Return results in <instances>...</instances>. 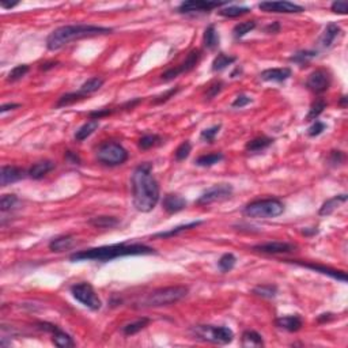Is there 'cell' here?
Instances as JSON below:
<instances>
[{
    "instance_id": "1",
    "label": "cell",
    "mask_w": 348,
    "mask_h": 348,
    "mask_svg": "<svg viewBox=\"0 0 348 348\" xmlns=\"http://www.w3.org/2000/svg\"><path fill=\"white\" fill-rule=\"evenodd\" d=\"M132 199L139 212H150L159 202V185L152 176V165L145 162L132 174Z\"/></svg>"
},
{
    "instance_id": "2",
    "label": "cell",
    "mask_w": 348,
    "mask_h": 348,
    "mask_svg": "<svg viewBox=\"0 0 348 348\" xmlns=\"http://www.w3.org/2000/svg\"><path fill=\"white\" fill-rule=\"evenodd\" d=\"M147 255H155V250L143 244H115L76 252L70 256V260L73 263L76 261H110L119 257H125V256Z\"/></svg>"
},
{
    "instance_id": "3",
    "label": "cell",
    "mask_w": 348,
    "mask_h": 348,
    "mask_svg": "<svg viewBox=\"0 0 348 348\" xmlns=\"http://www.w3.org/2000/svg\"><path fill=\"white\" fill-rule=\"evenodd\" d=\"M113 29L104 26H95V25H66L53 30L47 38V48L49 51H59L70 42L78 41L82 38H90V37L104 36L110 34Z\"/></svg>"
},
{
    "instance_id": "4",
    "label": "cell",
    "mask_w": 348,
    "mask_h": 348,
    "mask_svg": "<svg viewBox=\"0 0 348 348\" xmlns=\"http://www.w3.org/2000/svg\"><path fill=\"white\" fill-rule=\"evenodd\" d=\"M188 287L185 286H170L162 287L151 291L144 298L136 303V307H161L169 306L184 299L188 295Z\"/></svg>"
},
{
    "instance_id": "5",
    "label": "cell",
    "mask_w": 348,
    "mask_h": 348,
    "mask_svg": "<svg viewBox=\"0 0 348 348\" xmlns=\"http://www.w3.org/2000/svg\"><path fill=\"white\" fill-rule=\"evenodd\" d=\"M284 211V204L278 199H264L252 202L244 208V213L248 218L272 219L278 218Z\"/></svg>"
},
{
    "instance_id": "6",
    "label": "cell",
    "mask_w": 348,
    "mask_h": 348,
    "mask_svg": "<svg viewBox=\"0 0 348 348\" xmlns=\"http://www.w3.org/2000/svg\"><path fill=\"white\" fill-rule=\"evenodd\" d=\"M195 339L212 344H229L233 342L234 333L227 327H215V325H196L191 329Z\"/></svg>"
},
{
    "instance_id": "7",
    "label": "cell",
    "mask_w": 348,
    "mask_h": 348,
    "mask_svg": "<svg viewBox=\"0 0 348 348\" xmlns=\"http://www.w3.org/2000/svg\"><path fill=\"white\" fill-rule=\"evenodd\" d=\"M97 159L106 166H119L128 159V151L116 141H106L97 150Z\"/></svg>"
},
{
    "instance_id": "8",
    "label": "cell",
    "mask_w": 348,
    "mask_h": 348,
    "mask_svg": "<svg viewBox=\"0 0 348 348\" xmlns=\"http://www.w3.org/2000/svg\"><path fill=\"white\" fill-rule=\"evenodd\" d=\"M71 294L72 296L79 301L83 306L88 307L90 310H99L102 306V302L97 295V292L94 290V287L90 283H78L71 287Z\"/></svg>"
},
{
    "instance_id": "9",
    "label": "cell",
    "mask_w": 348,
    "mask_h": 348,
    "mask_svg": "<svg viewBox=\"0 0 348 348\" xmlns=\"http://www.w3.org/2000/svg\"><path fill=\"white\" fill-rule=\"evenodd\" d=\"M200 59H202V51H200V49H195L192 52H189L188 53L187 59H185L181 64H178V66L174 68L167 70L165 73H162V80H163V82H169V80H173V79L177 78V76L181 75V73H187L189 72V71H192L193 68L198 66Z\"/></svg>"
},
{
    "instance_id": "10",
    "label": "cell",
    "mask_w": 348,
    "mask_h": 348,
    "mask_svg": "<svg viewBox=\"0 0 348 348\" xmlns=\"http://www.w3.org/2000/svg\"><path fill=\"white\" fill-rule=\"evenodd\" d=\"M233 187L230 184L213 185L196 200V204L198 206H209V204L216 203V202H222V200L229 199L233 195Z\"/></svg>"
},
{
    "instance_id": "11",
    "label": "cell",
    "mask_w": 348,
    "mask_h": 348,
    "mask_svg": "<svg viewBox=\"0 0 348 348\" xmlns=\"http://www.w3.org/2000/svg\"><path fill=\"white\" fill-rule=\"evenodd\" d=\"M227 5L226 1H207V0H191L184 1L177 8L180 14H206L212 11L213 8Z\"/></svg>"
},
{
    "instance_id": "12",
    "label": "cell",
    "mask_w": 348,
    "mask_h": 348,
    "mask_svg": "<svg viewBox=\"0 0 348 348\" xmlns=\"http://www.w3.org/2000/svg\"><path fill=\"white\" fill-rule=\"evenodd\" d=\"M331 86V75L325 70H316L309 75L306 80V87L316 94H322Z\"/></svg>"
},
{
    "instance_id": "13",
    "label": "cell",
    "mask_w": 348,
    "mask_h": 348,
    "mask_svg": "<svg viewBox=\"0 0 348 348\" xmlns=\"http://www.w3.org/2000/svg\"><path fill=\"white\" fill-rule=\"evenodd\" d=\"M259 8L265 12H278V14H292L302 12L303 7L291 1H261Z\"/></svg>"
},
{
    "instance_id": "14",
    "label": "cell",
    "mask_w": 348,
    "mask_h": 348,
    "mask_svg": "<svg viewBox=\"0 0 348 348\" xmlns=\"http://www.w3.org/2000/svg\"><path fill=\"white\" fill-rule=\"evenodd\" d=\"M295 249V245L288 244V242H267V244H260L253 246V250L260 252V253H267V255H281V253H291Z\"/></svg>"
},
{
    "instance_id": "15",
    "label": "cell",
    "mask_w": 348,
    "mask_h": 348,
    "mask_svg": "<svg viewBox=\"0 0 348 348\" xmlns=\"http://www.w3.org/2000/svg\"><path fill=\"white\" fill-rule=\"evenodd\" d=\"M25 177V172L16 166H3L0 170V185L7 187L10 184L18 182Z\"/></svg>"
},
{
    "instance_id": "16",
    "label": "cell",
    "mask_w": 348,
    "mask_h": 348,
    "mask_svg": "<svg viewBox=\"0 0 348 348\" xmlns=\"http://www.w3.org/2000/svg\"><path fill=\"white\" fill-rule=\"evenodd\" d=\"M162 206H163V209L167 213H177L187 207V200L182 198V196H180V195L169 193V195H166L163 198Z\"/></svg>"
},
{
    "instance_id": "17",
    "label": "cell",
    "mask_w": 348,
    "mask_h": 348,
    "mask_svg": "<svg viewBox=\"0 0 348 348\" xmlns=\"http://www.w3.org/2000/svg\"><path fill=\"white\" fill-rule=\"evenodd\" d=\"M295 264L301 265V267H303V268H307V270L316 271V272H320V274H324V275L331 276V278H333V279L343 281V283H346V281H347V275H346V272H343V271L332 270V268L325 267V265L307 264V263H299V261H295Z\"/></svg>"
},
{
    "instance_id": "18",
    "label": "cell",
    "mask_w": 348,
    "mask_h": 348,
    "mask_svg": "<svg viewBox=\"0 0 348 348\" xmlns=\"http://www.w3.org/2000/svg\"><path fill=\"white\" fill-rule=\"evenodd\" d=\"M340 34H342L340 26L336 25V23H329V25L325 27V30H324V33L321 34V37H320V40H318L320 47H321L322 49L331 48L333 45V42L336 41V38H338Z\"/></svg>"
},
{
    "instance_id": "19",
    "label": "cell",
    "mask_w": 348,
    "mask_h": 348,
    "mask_svg": "<svg viewBox=\"0 0 348 348\" xmlns=\"http://www.w3.org/2000/svg\"><path fill=\"white\" fill-rule=\"evenodd\" d=\"M291 76V70L290 68H270V70H265L260 73V78L265 82H284Z\"/></svg>"
},
{
    "instance_id": "20",
    "label": "cell",
    "mask_w": 348,
    "mask_h": 348,
    "mask_svg": "<svg viewBox=\"0 0 348 348\" xmlns=\"http://www.w3.org/2000/svg\"><path fill=\"white\" fill-rule=\"evenodd\" d=\"M276 327H279L280 329H284L287 332H298L303 325L302 318L299 316H281L275 320Z\"/></svg>"
},
{
    "instance_id": "21",
    "label": "cell",
    "mask_w": 348,
    "mask_h": 348,
    "mask_svg": "<svg viewBox=\"0 0 348 348\" xmlns=\"http://www.w3.org/2000/svg\"><path fill=\"white\" fill-rule=\"evenodd\" d=\"M55 166H56V165H55V162L52 161L37 162V163H34V165L29 169L27 174H29V177L33 178V180H41V178H44V177L47 176L48 173L52 172L53 169H55Z\"/></svg>"
},
{
    "instance_id": "22",
    "label": "cell",
    "mask_w": 348,
    "mask_h": 348,
    "mask_svg": "<svg viewBox=\"0 0 348 348\" xmlns=\"http://www.w3.org/2000/svg\"><path fill=\"white\" fill-rule=\"evenodd\" d=\"M75 242L72 235H60V237H56L53 238L51 242H49V249L52 252H56V253H60V252H64V250H68Z\"/></svg>"
},
{
    "instance_id": "23",
    "label": "cell",
    "mask_w": 348,
    "mask_h": 348,
    "mask_svg": "<svg viewBox=\"0 0 348 348\" xmlns=\"http://www.w3.org/2000/svg\"><path fill=\"white\" fill-rule=\"evenodd\" d=\"M346 202H347V195H346V193H344V195H339V196H333L332 199H329V200H327L325 203L322 204L318 213H320L321 216H328V215H331L335 209H338L340 204L346 203Z\"/></svg>"
},
{
    "instance_id": "24",
    "label": "cell",
    "mask_w": 348,
    "mask_h": 348,
    "mask_svg": "<svg viewBox=\"0 0 348 348\" xmlns=\"http://www.w3.org/2000/svg\"><path fill=\"white\" fill-rule=\"evenodd\" d=\"M219 42H220V38H219L218 31H216V29H215L213 25H209V26L204 30V34H203L204 47L207 48L208 51H215V49L219 47Z\"/></svg>"
},
{
    "instance_id": "25",
    "label": "cell",
    "mask_w": 348,
    "mask_h": 348,
    "mask_svg": "<svg viewBox=\"0 0 348 348\" xmlns=\"http://www.w3.org/2000/svg\"><path fill=\"white\" fill-rule=\"evenodd\" d=\"M241 344H242V347L245 348L263 347V346H264V340L261 338L260 333H257L256 331H245V332L242 333Z\"/></svg>"
},
{
    "instance_id": "26",
    "label": "cell",
    "mask_w": 348,
    "mask_h": 348,
    "mask_svg": "<svg viewBox=\"0 0 348 348\" xmlns=\"http://www.w3.org/2000/svg\"><path fill=\"white\" fill-rule=\"evenodd\" d=\"M99 127V121L98 120H90V121H87V123H84L80 128H78V131L75 132V139L78 141H83L87 139L88 136H91L95 132V131L98 130Z\"/></svg>"
},
{
    "instance_id": "27",
    "label": "cell",
    "mask_w": 348,
    "mask_h": 348,
    "mask_svg": "<svg viewBox=\"0 0 348 348\" xmlns=\"http://www.w3.org/2000/svg\"><path fill=\"white\" fill-rule=\"evenodd\" d=\"M202 223H203L202 220H195V222H191V223L177 226V227H174V229H172V230H169V231L156 233L154 237H155V238H170V237H176V235H178V234L182 233V231H187V230L195 229V227H198V226H200Z\"/></svg>"
},
{
    "instance_id": "28",
    "label": "cell",
    "mask_w": 348,
    "mask_h": 348,
    "mask_svg": "<svg viewBox=\"0 0 348 348\" xmlns=\"http://www.w3.org/2000/svg\"><path fill=\"white\" fill-rule=\"evenodd\" d=\"M52 343L59 348H71L75 346V342L68 333L63 332L62 329H56L52 333Z\"/></svg>"
},
{
    "instance_id": "29",
    "label": "cell",
    "mask_w": 348,
    "mask_h": 348,
    "mask_svg": "<svg viewBox=\"0 0 348 348\" xmlns=\"http://www.w3.org/2000/svg\"><path fill=\"white\" fill-rule=\"evenodd\" d=\"M148 324H150V318L141 317L134 322L125 324L124 327L121 328V331H123L125 336H132V335H136L138 332H140L141 329H144Z\"/></svg>"
},
{
    "instance_id": "30",
    "label": "cell",
    "mask_w": 348,
    "mask_h": 348,
    "mask_svg": "<svg viewBox=\"0 0 348 348\" xmlns=\"http://www.w3.org/2000/svg\"><path fill=\"white\" fill-rule=\"evenodd\" d=\"M104 83H105L104 79L98 78V76H94V78H90L88 80H86V82L80 86L79 91L83 94V95H86V97H88L90 94L98 91L99 88L104 86Z\"/></svg>"
},
{
    "instance_id": "31",
    "label": "cell",
    "mask_w": 348,
    "mask_h": 348,
    "mask_svg": "<svg viewBox=\"0 0 348 348\" xmlns=\"http://www.w3.org/2000/svg\"><path fill=\"white\" fill-rule=\"evenodd\" d=\"M88 223L98 229H112L120 223V220L115 216H95L90 219Z\"/></svg>"
},
{
    "instance_id": "32",
    "label": "cell",
    "mask_w": 348,
    "mask_h": 348,
    "mask_svg": "<svg viewBox=\"0 0 348 348\" xmlns=\"http://www.w3.org/2000/svg\"><path fill=\"white\" fill-rule=\"evenodd\" d=\"M237 62V58L230 56V55H224V53H219L216 58L213 59L212 62V71L213 72H219L223 71L224 68H227L231 66L233 63Z\"/></svg>"
},
{
    "instance_id": "33",
    "label": "cell",
    "mask_w": 348,
    "mask_h": 348,
    "mask_svg": "<svg viewBox=\"0 0 348 348\" xmlns=\"http://www.w3.org/2000/svg\"><path fill=\"white\" fill-rule=\"evenodd\" d=\"M274 143V139L271 138H256L253 140H250L246 143V150L250 152H260V151L268 148L271 144Z\"/></svg>"
},
{
    "instance_id": "34",
    "label": "cell",
    "mask_w": 348,
    "mask_h": 348,
    "mask_svg": "<svg viewBox=\"0 0 348 348\" xmlns=\"http://www.w3.org/2000/svg\"><path fill=\"white\" fill-rule=\"evenodd\" d=\"M314 58H317V51H299V52H296L295 55L291 56L290 62L303 67V66H306V64L312 62Z\"/></svg>"
},
{
    "instance_id": "35",
    "label": "cell",
    "mask_w": 348,
    "mask_h": 348,
    "mask_svg": "<svg viewBox=\"0 0 348 348\" xmlns=\"http://www.w3.org/2000/svg\"><path fill=\"white\" fill-rule=\"evenodd\" d=\"M224 155L222 152H212V154H207V155L199 156L196 159V165L202 167H209L213 166L215 163L223 161Z\"/></svg>"
},
{
    "instance_id": "36",
    "label": "cell",
    "mask_w": 348,
    "mask_h": 348,
    "mask_svg": "<svg viewBox=\"0 0 348 348\" xmlns=\"http://www.w3.org/2000/svg\"><path fill=\"white\" fill-rule=\"evenodd\" d=\"M250 12L249 7H239V5H227L224 8L219 10V15L226 16V18H237L242 16L245 14Z\"/></svg>"
},
{
    "instance_id": "37",
    "label": "cell",
    "mask_w": 348,
    "mask_h": 348,
    "mask_svg": "<svg viewBox=\"0 0 348 348\" xmlns=\"http://www.w3.org/2000/svg\"><path fill=\"white\" fill-rule=\"evenodd\" d=\"M86 98V95L80 93V91H73V93H68L62 95L59 101L56 102V108H64V106H68V105H72L78 101H82V99Z\"/></svg>"
},
{
    "instance_id": "38",
    "label": "cell",
    "mask_w": 348,
    "mask_h": 348,
    "mask_svg": "<svg viewBox=\"0 0 348 348\" xmlns=\"http://www.w3.org/2000/svg\"><path fill=\"white\" fill-rule=\"evenodd\" d=\"M325 108H327V102L324 99H316L312 104V106H310V109H309V113L306 116V121H316L318 119V116L325 110Z\"/></svg>"
},
{
    "instance_id": "39",
    "label": "cell",
    "mask_w": 348,
    "mask_h": 348,
    "mask_svg": "<svg viewBox=\"0 0 348 348\" xmlns=\"http://www.w3.org/2000/svg\"><path fill=\"white\" fill-rule=\"evenodd\" d=\"M252 292L257 296H261V298H267V299H271L274 298L278 294V287L274 286V284H260V286H256Z\"/></svg>"
},
{
    "instance_id": "40",
    "label": "cell",
    "mask_w": 348,
    "mask_h": 348,
    "mask_svg": "<svg viewBox=\"0 0 348 348\" xmlns=\"http://www.w3.org/2000/svg\"><path fill=\"white\" fill-rule=\"evenodd\" d=\"M256 29V22L255 21H246L241 22L238 25H235L233 29V34L235 38H242L244 36H246L248 33H250L252 30Z\"/></svg>"
},
{
    "instance_id": "41",
    "label": "cell",
    "mask_w": 348,
    "mask_h": 348,
    "mask_svg": "<svg viewBox=\"0 0 348 348\" xmlns=\"http://www.w3.org/2000/svg\"><path fill=\"white\" fill-rule=\"evenodd\" d=\"M235 263H237V259H235V256H234L233 253H224V255L219 259L218 267L219 270L222 271L223 274H226V272H230V271L233 270Z\"/></svg>"
},
{
    "instance_id": "42",
    "label": "cell",
    "mask_w": 348,
    "mask_h": 348,
    "mask_svg": "<svg viewBox=\"0 0 348 348\" xmlns=\"http://www.w3.org/2000/svg\"><path fill=\"white\" fill-rule=\"evenodd\" d=\"M18 203H19V199L16 198L15 195H4L0 199V209L3 212H7V211L14 209L18 206Z\"/></svg>"
},
{
    "instance_id": "43",
    "label": "cell",
    "mask_w": 348,
    "mask_h": 348,
    "mask_svg": "<svg viewBox=\"0 0 348 348\" xmlns=\"http://www.w3.org/2000/svg\"><path fill=\"white\" fill-rule=\"evenodd\" d=\"M29 70H30V67H29L27 64H19V66H16V67H14L11 70L7 80H8V82H16V80L23 78V76L29 72Z\"/></svg>"
},
{
    "instance_id": "44",
    "label": "cell",
    "mask_w": 348,
    "mask_h": 348,
    "mask_svg": "<svg viewBox=\"0 0 348 348\" xmlns=\"http://www.w3.org/2000/svg\"><path fill=\"white\" fill-rule=\"evenodd\" d=\"M161 140L162 139L159 135H154V134H152V135H144L140 140H139V148H141V150H148L151 147L159 144Z\"/></svg>"
},
{
    "instance_id": "45",
    "label": "cell",
    "mask_w": 348,
    "mask_h": 348,
    "mask_svg": "<svg viewBox=\"0 0 348 348\" xmlns=\"http://www.w3.org/2000/svg\"><path fill=\"white\" fill-rule=\"evenodd\" d=\"M191 151H192V144L188 140H185L178 145V148L174 152V156H176L177 161H184V159H187L188 156H189Z\"/></svg>"
},
{
    "instance_id": "46",
    "label": "cell",
    "mask_w": 348,
    "mask_h": 348,
    "mask_svg": "<svg viewBox=\"0 0 348 348\" xmlns=\"http://www.w3.org/2000/svg\"><path fill=\"white\" fill-rule=\"evenodd\" d=\"M219 131H220V124L213 125V127H211V128H207V130L202 131V134H200V139H202L203 141H207V143H212V141L215 140L216 135L219 134Z\"/></svg>"
},
{
    "instance_id": "47",
    "label": "cell",
    "mask_w": 348,
    "mask_h": 348,
    "mask_svg": "<svg viewBox=\"0 0 348 348\" xmlns=\"http://www.w3.org/2000/svg\"><path fill=\"white\" fill-rule=\"evenodd\" d=\"M222 88H223V82H220V80H218V82H213L209 87H207V91H206V98L207 99L215 98V97L222 91Z\"/></svg>"
},
{
    "instance_id": "48",
    "label": "cell",
    "mask_w": 348,
    "mask_h": 348,
    "mask_svg": "<svg viewBox=\"0 0 348 348\" xmlns=\"http://www.w3.org/2000/svg\"><path fill=\"white\" fill-rule=\"evenodd\" d=\"M178 91H180V86H177V87H174V88H170V90H167L166 93L161 94V95L155 97V99H152V104L154 105L163 104V102H166L169 98H172L173 95H176Z\"/></svg>"
},
{
    "instance_id": "49",
    "label": "cell",
    "mask_w": 348,
    "mask_h": 348,
    "mask_svg": "<svg viewBox=\"0 0 348 348\" xmlns=\"http://www.w3.org/2000/svg\"><path fill=\"white\" fill-rule=\"evenodd\" d=\"M325 128H327V125L324 124L322 121H318V120H316L314 123H313V125L307 130V135L312 136V138H314V136H318L321 135L322 132L325 131Z\"/></svg>"
},
{
    "instance_id": "50",
    "label": "cell",
    "mask_w": 348,
    "mask_h": 348,
    "mask_svg": "<svg viewBox=\"0 0 348 348\" xmlns=\"http://www.w3.org/2000/svg\"><path fill=\"white\" fill-rule=\"evenodd\" d=\"M331 10L336 14H347L348 11V3L347 1H342V0H338V1H333L332 5H331Z\"/></svg>"
},
{
    "instance_id": "51",
    "label": "cell",
    "mask_w": 348,
    "mask_h": 348,
    "mask_svg": "<svg viewBox=\"0 0 348 348\" xmlns=\"http://www.w3.org/2000/svg\"><path fill=\"white\" fill-rule=\"evenodd\" d=\"M250 102H252V98H250V97L245 95V94H239L238 97L234 99L231 106H233V108H244L246 105H249Z\"/></svg>"
},
{
    "instance_id": "52",
    "label": "cell",
    "mask_w": 348,
    "mask_h": 348,
    "mask_svg": "<svg viewBox=\"0 0 348 348\" xmlns=\"http://www.w3.org/2000/svg\"><path fill=\"white\" fill-rule=\"evenodd\" d=\"M344 158H346V156H344V154L342 151H332L331 155H329V162L336 166V165H340V163L344 161Z\"/></svg>"
},
{
    "instance_id": "53",
    "label": "cell",
    "mask_w": 348,
    "mask_h": 348,
    "mask_svg": "<svg viewBox=\"0 0 348 348\" xmlns=\"http://www.w3.org/2000/svg\"><path fill=\"white\" fill-rule=\"evenodd\" d=\"M66 159H67L70 163H72V165H80V158H79L75 152H72V151H66Z\"/></svg>"
},
{
    "instance_id": "54",
    "label": "cell",
    "mask_w": 348,
    "mask_h": 348,
    "mask_svg": "<svg viewBox=\"0 0 348 348\" xmlns=\"http://www.w3.org/2000/svg\"><path fill=\"white\" fill-rule=\"evenodd\" d=\"M279 30H280V25L278 22H274L272 25H268L265 27V31L270 33V34H276V33H279Z\"/></svg>"
},
{
    "instance_id": "55",
    "label": "cell",
    "mask_w": 348,
    "mask_h": 348,
    "mask_svg": "<svg viewBox=\"0 0 348 348\" xmlns=\"http://www.w3.org/2000/svg\"><path fill=\"white\" fill-rule=\"evenodd\" d=\"M19 106H21V104H4V105H1L0 112H1V113H5V112H8V110L18 109Z\"/></svg>"
},
{
    "instance_id": "56",
    "label": "cell",
    "mask_w": 348,
    "mask_h": 348,
    "mask_svg": "<svg viewBox=\"0 0 348 348\" xmlns=\"http://www.w3.org/2000/svg\"><path fill=\"white\" fill-rule=\"evenodd\" d=\"M56 64H58V62L44 63V64H41V66H40V70H41V71H48V70H51V68L56 67Z\"/></svg>"
},
{
    "instance_id": "57",
    "label": "cell",
    "mask_w": 348,
    "mask_h": 348,
    "mask_svg": "<svg viewBox=\"0 0 348 348\" xmlns=\"http://www.w3.org/2000/svg\"><path fill=\"white\" fill-rule=\"evenodd\" d=\"M331 318H332V314H331V313H327V314H321L317 320L318 322H322V321H328V320H331Z\"/></svg>"
},
{
    "instance_id": "58",
    "label": "cell",
    "mask_w": 348,
    "mask_h": 348,
    "mask_svg": "<svg viewBox=\"0 0 348 348\" xmlns=\"http://www.w3.org/2000/svg\"><path fill=\"white\" fill-rule=\"evenodd\" d=\"M16 4H18V3H5V1H1V3H0V5H1L3 8H7V10H8V8H12V7H15Z\"/></svg>"
},
{
    "instance_id": "59",
    "label": "cell",
    "mask_w": 348,
    "mask_h": 348,
    "mask_svg": "<svg viewBox=\"0 0 348 348\" xmlns=\"http://www.w3.org/2000/svg\"><path fill=\"white\" fill-rule=\"evenodd\" d=\"M302 233L305 234V235H312V234H317L318 233V230L317 229H313V230H303Z\"/></svg>"
},
{
    "instance_id": "60",
    "label": "cell",
    "mask_w": 348,
    "mask_h": 348,
    "mask_svg": "<svg viewBox=\"0 0 348 348\" xmlns=\"http://www.w3.org/2000/svg\"><path fill=\"white\" fill-rule=\"evenodd\" d=\"M340 105H342L343 108H346V105H347V97H346V95H343V97H342V101H340Z\"/></svg>"
}]
</instances>
